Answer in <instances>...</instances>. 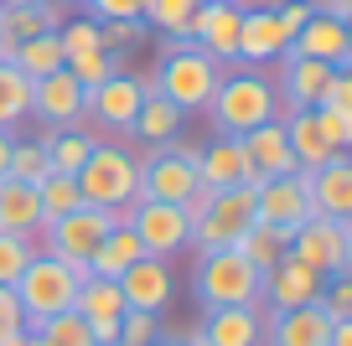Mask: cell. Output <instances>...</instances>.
Returning <instances> with one entry per match:
<instances>
[{"mask_svg":"<svg viewBox=\"0 0 352 346\" xmlns=\"http://www.w3.org/2000/svg\"><path fill=\"white\" fill-rule=\"evenodd\" d=\"M280 114H285V104H280L275 83L264 73H254V67H228L218 93L208 98V119L218 135H249L259 124L280 119Z\"/></svg>","mask_w":352,"mask_h":346,"instance_id":"cell-1","label":"cell"},{"mask_svg":"<svg viewBox=\"0 0 352 346\" xmlns=\"http://www.w3.org/2000/svg\"><path fill=\"white\" fill-rule=\"evenodd\" d=\"M223 73L228 67L218 62V57H208L197 42H182V36H166V52H161V67L151 73L155 93L171 98L182 114H197V108H208V98L218 93Z\"/></svg>","mask_w":352,"mask_h":346,"instance_id":"cell-2","label":"cell"},{"mask_svg":"<svg viewBox=\"0 0 352 346\" xmlns=\"http://www.w3.org/2000/svg\"><path fill=\"white\" fill-rule=\"evenodd\" d=\"M192 217V238L187 249L197 253H218V249H233V243L249 233L259 217H254V186H228V192H202L197 202L187 207Z\"/></svg>","mask_w":352,"mask_h":346,"instance_id":"cell-3","label":"cell"},{"mask_svg":"<svg viewBox=\"0 0 352 346\" xmlns=\"http://www.w3.org/2000/svg\"><path fill=\"white\" fill-rule=\"evenodd\" d=\"M78 196L88 207H114V212H130L140 202V165H135V150L124 145H104L94 140L88 161L78 165Z\"/></svg>","mask_w":352,"mask_h":346,"instance_id":"cell-4","label":"cell"},{"mask_svg":"<svg viewBox=\"0 0 352 346\" xmlns=\"http://www.w3.org/2000/svg\"><path fill=\"white\" fill-rule=\"evenodd\" d=\"M197 145L187 140H171V145H155V150L135 155L140 165V202H176V207H192L202 196L197 181Z\"/></svg>","mask_w":352,"mask_h":346,"instance_id":"cell-5","label":"cell"},{"mask_svg":"<svg viewBox=\"0 0 352 346\" xmlns=\"http://www.w3.org/2000/svg\"><path fill=\"white\" fill-rule=\"evenodd\" d=\"M78 284H83V269L52 259V253H36V259L21 269V279L11 284V290H16V305H21V321H26V325H42V321H52V315L73 310Z\"/></svg>","mask_w":352,"mask_h":346,"instance_id":"cell-6","label":"cell"},{"mask_svg":"<svg viewBox=\"0 0 352 346\" xmlns=\"http://www.w3.org/2000/svg\"><path fill=\"white\" fill-rule=\"evenodd\" d=\"M120 222H130V212H114V207H73V212H63L57 222L42 227V253H52V259L73 264V269H83L88 259H94V249H99L104 238H109Z\"/></svg>","mask_w":352,"mask_h":346,"instance_id":"cell-7","label":"cell"},{"mask_svg":"<svg viewBox=\"0 0 352 346\" xmlns=\"http://www.w3.org/2000/svg\"><path fill=\"white\" fill-rule=\"evenodd\" d=\"M259 279L264 274L243 259L239 249H218V253H197V269H192V290L208 305H259Z\"/></svg>","mask_w":352,"mask_h":346,"instance_id":"cell-8","label":"cell"},{"mask_svg":"<svg viewBox=\"0 0 352 346\" xmlns=\"http://www.w3.org/2000/svg\"><path fill=\"white\" fill-rule=\"evenodd\" d=\"M290 259L316 269L321 279H337L352 269V217H306L290 233Z\"/></svg>","mask_w":352,"mask_h":346,"instance_id":"cell-9","label":"cell"},{"mask_svg":"<svg viewBox=\"0 0 352 346\" xmlns=\"http://www.w3.org/2000/svg\"><path fill=\"white\" fill-rule=\"evenodd\" d=\"M254 217L280 227V233H296L306 217H316V207H311V171L254 181Z\"/></svg>","mask_w":352,"mask_h":346,"instance_id":"cell-10","label":"cell"},{"mask_svg":"<svg viewBox=\"0 0 352 346\" xmlns=\"http://www.w3.org/2000/svg\"><path fill=\"white\" fill-rule=\"evenodd\" d=\"M151 78H130V73H114V78H104L99 88H83V114L94 124H104V130H120V135H130V124H135V114H140V104H145V93H151Z\"/></svg>","mask_w":352,"mask_h":346,"instance_id":"cell-11","label":"cell"},{"mask_svg":"<svg viewBox=\"0 0 352 346\" xmlns=\"http://www.w3.org/2000/svg\"><path fill=\"white\" fill-rule=\"evenodd\" d=\"M130 227H135V238H140V249L151 259H171L192 238V217H187V207H176V202H135Z\"/></svg>","mask_w":352,"mask_h":346,"instance_id":"cell-12","label":"cell"},{"mask_svg":"<svg viewBox=\"0 0 352 346\" xmlns=\"http://www.w3.org/2000/svg\"><path fill=\"white\" fill-rule=\"evenodd\" d=\"M239 26H243V5H233V0H202L187 21V36L208 57H218L228 67V62H239Z\"/></svg>","mask_w":352,"mask_h":346,"instance_id":"cell-13","label":"cell"},{"mask_svg":"<svg viewBox=\"0 0 352 346\" xmlns=\"http://www.w3.org/2000/svg\"><path fill=\"white\" fill-rule=\"evenodd\" d=\"M321 274L316 269H306L300 259H280L275 269H264V279H259V305L270 315H280V310H300V305H316L321 300Z\"/></svg>","mask_w":352,"mask_h":346,"instance_id":"cell-14","label":"cell"},{"mask_svg":"<svg viewBox=\"0 0 352 346\" xmlns=\"http://www.w3.org/2000/svg\"><path fill=\"white\" fill-rule=\"evenodd\" d=\"M264 305H212L192 336L202 346H264Z\"/></svg>","mask_w":352,"mask_h":346,"instance_id":"cell-15","label":"cell"},{"mask_svg":"<svg viewBox=\"0 0 352 346\" xmlns=\"http://www.w3.org/2000/svg\"><path fill=\"white\" fill-rule=\"evenodd\" d=\"M32 114L42 124H52V130H73V124L83 119V83H78L67 67L36 78L32 83Z\"/></svg>","mask_w":352,"mask_h":346,"instance_id":"cell-16","label":"cell"},{"mask_svg":"<svg viewBox=\"0 0 352 346\" xmlns=\"http://www.w3.org/2000/svg\"><path fill=\"white\" fill-rule=\"evenodd\" d=\"M280 78H275V93L285 108H316L321 98H327V83L337 67L316 62V57H296V52H280Z\"/></svg>","mask_w":352,"mask_h":346,"instance_id":"cell-17","label":"cell"},{"mask_svg":"<svg viewBox=\"0 0 352 346\" xmlns=\"http://www.w3.org/2000/svg\"><path fill=\"white\" fill-rule=\"evenodd\" d=\"M120 290H124V305L130 310H151V315H161L166 305H171V295H176V279H171V259H135L130 269L120 274Z\"/></svg>","mask_w":352,"mask_h":346,"instance_id":"cell-18","label":"cell"},{"mask_svg":"<svg viewBox=\"0 0 352 346\" xmlns=\"http://www.w3.org/2000/svg\"><path fill=\"white\" fill-rule=\"evenodd\" d=\"M285 52H296V57H316V62H327V67H352V26L311 11V21L300 26L296 36H290Z\"/></svg>","mask_w":352,"mask_h":346,"instance_id":"cell-19","label":"cell"},{"mask_svg":"<svg viewBox=\"0 0 352 346\" xmlns=\"http://www.w3.org/2000/svg\"><path fill=\"white\" fill-rule=\"evenodd\" d=\"M239 145H243V161H249V181H270V176L300 171L296 155H290V140H285V124H280V119L239 135Z\"/></svg>","mask_w":352,"mask_h":346,"instance_id":"cell-20","label":"cell"},{"mask_svg":"<svg viewBox=\"0 0 352 346\" xmlns=\"http://www.w3.org/2000/svg\"><path fill=\"white\" fill-rule=\"evenodd\" d=\"M290 47V32L280 26L275 5H243V26H239V62H275Z\"/></svg>","mask_w":352,"mask_h":346,"instance_id":"cell-21","label":"cell"},{"mask_svg":"<svg viewBox=\"0 0 352 346\" xmlns=\"http://www.w3.org/2000/svg\"><path fill=\"white\" fill-rule=\"evenodd\" d=\"M197 181H202V192L254 186V181H249V161H243L239 135H218L212 145H202V155H197Z\"/></svg>","mask_w":352,"mask_h":346,"instance_id":"cell-22","label":"cell"},{"mask_svg":"<svg viewBox=\"0 0 352 346\" xmlns=\"http://www.w3.org/2000/svg\"><path fill=\"white\" fill-rule=\"evenodd\" d=\"M331 321L321 305H300V310H280L264 321V346H327Z\"/></svg>","mask_w":352,"mask_h":346,"instance_id":"cell-23","label":"cell"},{"mask_svg":"<svg viewBox=\"0 0 352 346\" xmlns=\"http://www.w3.org/2000/svg\"><path fill=\"white\" fill-rule=\"evenodd\" d=\"M280 124H285L290 155H296L300 171H316V165H327L331 155H347V150H337V145L321 135V124H316V114H311V108H285V114H280Z\"/></svg>","mask_w":352,"mask_h":346,"instance_id":"cell-24","label":"cell"},{"mask_svg":"<svg viewBox=\"0 0 352 346\" xmlns=\"http://www.w3.org/2000/svg\"><path fill=\"white\" fill-rule=\"evenodd\" d=\"M311 207L316 217H352V161L331 155L327 165L311 171Z\"/></svg>","mask_w":352,"mask_h":346,"instance_id":"cell-25","label":"cell"},{"mask_svg":"<svg viewBox=\"0 0 352 346\" xmlns=\"http://www.w3.org/2000/svg\"><path fill=\"white\" fill-rule=\"evenodd\" d=\"M0 233H21V238H42V202L36 186L0 176Z\"/></svg>","mask_w":352,"mask_h":346,"instance_id":"cell-26","label":"cell"},{"mask_svg":"<svg viewBox=\"0 0 352 346\" xmlns=\"http://www.w3.org/2000/svg\"><path fill=\"white\" fill-rule=\"evenodd\" d=\"M57 26H63L57 5H36V0H6L0 5V42L6 47H21L42 32H57Z\"/></svg>","mask_w":352,"mask_h":346,"instance_id":"cell-27","label":"cell"},{"mask_svg":"<svg viewBox=\"0 0 352 346\" xmlns=\"http://www.w3.org/2000/svg\"><path fill=\"white\" fill-rule=\"evenodd\" d=\"M182 119H187V114H182L171 98H161V93L151 88V93H145V104H140V114H135V124H130V135L155 150V145H171V140H176Z\"/></svg>","mask_w":352,"mask_h":346,"instance_id":"cell-28","label":"cell"},{"mask_svg":"<svg viewBox=\"0 0 352 346\" xmlns=\"http://www.w3.org/2000/svg\"><path fill=\"white\" fill-rule=\"evenodd\" d=\"M73 310L83 315L88 325H99V321H120L130 305H124L120 279H99V274H83V284H78V295H73Z\"/></svg>","mask_w":352,"mask_h":346,"instance_id":"cell-29","label":"cell"},{"mask_svg":"<svg viewBox=\"0 0 352 346\" xmlns=\"http://www.w3.org/2000/svg\"><path fill=\"white\" fill-rule=\"evenodd\" d=\"M135 259H145V249H140V238H135V227H130V222H120L109 238L94 249V259L83 264V274H99V279H120V274L130 269Z\"/></svg>","mask_w":352,"mask_h":346,"instance_id":"cell-30","label":"cell"},{"mask_svg":"<svg viewBox=\"0 0 352 346\" xmlns=\"http://www.w3.org/2000/svg\"><path fill=\"white\" fill-rule=\"evenodd\" d=\"M233 249L243 253V259L254 264V269H275L280 259H285V249H290V233H280V227H270V222H254L249 233H243L239 243H233Z\"/></svg>","mask_w":352,"mask_h":346,"instance_id":"cell-31","label":"cell"},{"mask_svg":"<svg viewBox=\"0 0 352 346\" xmlns=\"http://www.w3.org/2000/svg\"><path fill=\"white\" fill-rule=\"evenodd\" d=\"M42 150H47V165H52L57 176H78V165L94 150V135L88 130H52L42 140Z\"/></svg>","mask_w":352,"mask_h":346,"instance_id":"cell-32","label":"cell"},{"mask_svg":"<svg viewBox=\"0 0 352 346\" xmlns=\"http://www.w3.org/2000/svg\"><path fill=\"white\" fill-rule=\"evenodd\" d=\"M32 114V78L16 62H0V130H11Z\"/></svg>","mask_w":352,"mask_h":346,"instance_id":"cell-33","label":"cell"},{"mask_svg":"<svg viewBox=\"0 0 352 346\" xmlns=\"http://www.w3.org/2000/svg\"><path fill=\"white\" fill-rule=\"evenodd\" d=\"M11 62L36 83V78H47V73H57V67H67V57H63V42H57V32H42V36H32V42L16 47Z\"/></svg>","mask_w":352,"mask_h":346,"instance_id":"cell-34","label":"cell"},{"mask_svg":"<svg viewBox=\"0 0 352 346\" xmlns=\"http://www.w3.org/2000/svg\"><path fill=\"white\" fill-rule=\"evenodd\" d=\"M197 5H202V0H151L140 21L151 26V32H161V36H182V42H192V36H187V21H192V11H197Z\"/></svg>","mask_w":352,"mask_h":346,"instance_id":"cell-35","label":"cell"},{"mask_svg":"<svg viewBox=\"0 0 352 346\" xmlns=\"http://www.w3.org/2000/svg\"><path fill=\"white\" fill-rule=\"evenodd\" d=\"M36 202H42V227L57 222L63 212H73V207H83V196H78V181L73 176H47V181H36Z\"/></svg>","mask_w":352,"mask_h":346,"instance_id":"cell-36","label":"cell"},{"mask_svg":"<svg viewBox=\"0 0 352 346\" xmlns=\"http://www.w3.org/2000/svg\"><path fill=\"white\" fill-rule=\"evenodd\" d=\"M6 176H16V181L36 186L52 176V165H47V150L42 140H11V161H6Z\"/></svg>","mask_w":352,"mask_h":346,"instance_id":"cell-37","label":"cell"},{"mask_svg":"<svg viewBox=\"0 0 352 346\" xmlns=\"http://www.w3.org/2000/svg\"><path fill=\"white\" fill-rule=\"evenodd\" d=\"M67 73H73L83 88H99L104 78L124 73V62H120V52H104V47H94V52H78V57H67Z\"/></svg>","mask_w":352,"mask_h":346,"instance_id":"cell-38","label":"cell"},{"mask_svg":"<svg viewBox=\"0 0 352 346\" xmlns=\"http://www.w3.org/2000/svg\"><path fill=\"white\" fill-rule=\"evenodd\" d=\"M32 331H42L47 346H99V341H94V331H88V321L78 310H63V315H52V321L32 325Z\"/></svg>","mask_w":352,"mask_h":346,"instance_id":"cell-39","label":"cell"},{"mask_svg":"<svg viewBox=\"0 0 352 346\" xmlns=\"http://www.w3.org/2000/svg\"><path fill=\"white\" fill-rule=\"evenodd\" d=\"M42 253V243L36 238H21V233H0V284H16L21 279V269Z\"/></svg>","mask_w":352,"mask_h":346,"instance_id":"cell-40","label":"cell"},{"mask_svg":"<svg viewBox=\"0 0 352 346\" xmlns=\"http://www.w3.org/2000/svg\"><path fill=\"white\" fill-rule=\"evenodd\" d=\"M151 341H161V315L124 310L120 315V346H151Z\"/></svg>","mask_w":352,"mask_h":346,"instance_id":"cell-41","label":"cell"},{"mask_svg":"<svg viewBox=\"0 0 352 346\" xmlns=\"http://www.w3.org/2000/svg\"><path fill=\"white\" fill-rule=\"evenodd\" d=\"M57 42H63V57L94 52V47H99V21H94V16H83V21H63V26H57Z\"/></svg>","mask_w":352,"mask_h":346,"instance_id":"cell-42","label":"cell"},{"mask_svg":"<svg viewBox=\"0 0 352 346\" xmlns=\"http://www.w3.org/2000/svg\"><path fill=\"white\" fill-rule=\"evenodd\" d=\"M316 305H321V315H327V321H352V279H347V274L327 279Z\"/></svg>","mask_w":352,"mask_h":346,"instance_id":"cell-43","label":"cell"},{"mask_svg":"<svg viewBox=\"0 0 352 346\" xmlns=\"http://www.w3.org/2000/svg\"><path fill=\"white\" fill-rule=\"evenodd\" d=\"M311 114H316L321 135H327V140L337 145V150H347V145H352V108H331V104H316Z\"/></svg>","mask_w":352,"mask_h":346,"instance_id":"cell-44","label":"cell"},{"mask_svg":"<svg viewBox=\"0 0 352 346\" xmlns=\"http://www.w3.org/2000/svg\"><path fill=\"white\" fill-rule=\"evenodd\" d=\"M26 336V321H21V305H16V290L0 284V346H16Z\"/></svg>","mask_w":352,"mask_h":346,"instance_id":"cell-45","label":"cell"},{"mask_svg":"<svg viewBox=\"0 0 352 346\" xmlns=\"http://www.w3.org/2000/svg\"><path fill=\"white\" fill-rule=\"evenodd\" d=\"M83 5L94 11V21H140L151 0H83Z\"/></svg>","mask_w":352,"mask_h":346,"instance_id":"cell-46","label":"cell"},{"mask_svg":"<svg viewBox=\"0 0 352 346\" xmlns=\"http://www.w3.org/2000/svg\"><path fill=\"white\" fill-rule=\"evenodd\" d=\"M145 36V21H99V47L104 52H124L130 42Z\"/></svg>","mask_w":352,"mask_h":346,"instance_id":"cell-47","label":"cell"},{"mask_svg":"<svg viewBox=\"0 0 352 346\" xmlns=\"http://www.w3.org/2000/svg\"><path fill=\"white\" fill-rule=\"evenodd\" d=\"M275 16H280V26L296 36L300 26L311 21V0H275Z\"/></svg>","mask_w":352,"mask_h":346,"instance_id":"cell-48","label":"cell"},{"mask_svg":"<svg viewBox=\"0 0 352 346\" xmlns=\"http://www.w3.org/2000/svg\"><path fill=\"white\" fill-rule=\"evenodd\" d=\"M321 104H331V108H352V67H337V73H331L327 98H321Z\"/></svg>","mask_w":352,"mask_h":346,"instance_id":"cell-49","label":"cell"},{"mask_svg":"<svg viewBox=\"0 0 352 346\" xmlns=\"http://www.w3.org/2000/svg\"><path fill=\"white\" fill-rule=\"evenodd\" d=\"M316 16H331V21H347L352 26V0H311Z\"/></svg>","mask_w":352,"mask_h":346,"instance_id":"cell-50","label":"cell"},{"mask_svg":"<svg viewBox=\"0 0 352 346\" xmlns=\"http://www.w3.org/2000/svg\"><path fill=\"white\" fill-rule=\"evenodd\" d=\"M327 346H352V321H331V336Z\"/></svg>","mask_w":352,"mask_h":346,"instance_id":"cell-51","label":"cell"},{"mask_svg":"<svg viewBox=\"0 0 352 346\" xmlns=\"http://www.w3.org/2000/svg\"><path fill=\"white\" fill-rule=\"evenodd\" d=\"M11 140H16L11 130H0V176H6V161H11Z\"/></svg>","mask_w":352,"mask_h":346,"instance_id":"cell-52","label":"cell"},{"mask_svg":"<svg viewBox=\"0 0 352 346\" xmlns=\"http://www.w3.org/2000/svg\"><path fill=\"white\" fill-rule=\"evenodd\" d=\"M16 346H47V336H42V331H32V325H26V336H21V341H16Z\"/></svg>","mask_w":352,"mask_h":346,"instance_id":"cell-53","label":"cell"},{"mask_svg":"<svg viewBox=\"0 0 352 346\" xmlns=\"http://www.w3.org/2000/svg\"><path fill=\"white\" fill-rule=\"evenodd\" d=\"M11 57H16V47H6V42H0V62H11Z\"/></svg>","mask_w":352,"mask_h":346,"instance_id":"cell-54","label":"cell"},{"mask_svg":"<svg viewBox=\"0 0 352 346\" xmlns=\"http://www.w3.org/2000/svg\"><path fill=\"white\" fill-rule=\"evenodd\" d=\"M171 346H202V341H197V336H187V341H171Z\"/></svg>","mask_w":352,"mask_h":346,"instance_id":"cell-55","label":"cell"},{"mask_svg":"<svg viewBox=\"0 0 352 346\" xmlns=\"http://www.w3.org/2000/svg\"><path fill=\"white\" fill-rule=\"evenodd\" d=\"M151 346H171V341H166V336H161V341H151Z\"/></svg>","mask_w":352,"mask_h":346,"instance_id":"cell-56","label":"cell"},{"mask_svg":"<svg viewBox=\"0 0 352 346\" xmlns=\"http://www.w3.org/2000/svg\"><path fill=\"white\" fill-rule=\"evenodd\" d=\"M36 5H57V0H36Z\"/></svg>","mask_w":352,"mask_h":346,"instance_id":"cell-57","label":"cell"},{"mask_svg":"<svg viewBox=\"0 0 352 346\" xmlns=\"http://www.w3.org/2000/svg\"><path fill=\"white\" fill-rule=\"evenodd\" d=\"M233 5H243V0H233Z\"/></svg>","mask_w":352,"mask_h":346,"instance_id":"cell-58","label":"cell"},{"mask_svg":"<svg viewBox=\"0 0 352 346\" xmlns=\"http://www.w3.org/2000/svg\"><path fill=\"white\" fill-rule=\"evenodd\" d=\"M0 5H6V0H0Z\"/></svg>","mask_w":352,"mask_h":346,"instance_id":"cell-59","label":"cell"}]
</instances>
